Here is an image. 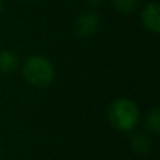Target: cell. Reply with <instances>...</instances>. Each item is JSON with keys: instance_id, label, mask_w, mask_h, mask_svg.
Instances as JSON below:
<instances>
[{"instance_id": "1", "label": "cell", "mask_w": 160, "mask_h": 160, "mask_svg": "<svg viewBox=\"0 0 160 160\" xmlns=\"http://www.w3.org/2000/svg\"><path fill=\"white\" fill-rule=\"evenodd\" d=\"M22 76L34 87H47L55 79V68L48 58L41 55L28 56L21 68Z\"/></svg>"}, {"instance_id": "2", "label": "cell", "mask_w": 160, "mask_h": 160, "mask_svg": "<svg viewBox=\"0 0 160 160\" xmlns=\"http://www.w3.org/2000/svg\"><path fill=\"white\" fill-rule=\"evenodd\" d=\"M108 119L118 131H132L141 119V111L135 101L129 98H118L111 102Z\"/></svg>"}, {"instance_id": "3", "label": "cell", "mask_w": 160, "mask_h": 160, "mask_svg": "<svg viewBox=\"0 0 160 160\" xmlns=\"http://www.w3.org/2000/svg\"><path fill=\"white\" fill-rule=\"evenodd\" d=\"M100 18L94 11H83L78 17L75 24V31L79 37H91L98 31Z\"/></svg>"}, {"instance_id": "4", "label": "cell", "mask_w": 160, "mask_h": 160, "mask_svg": "<svg viewBox=\"0 0 160 160\" xmlns=\"http://www.w3.org/2000/svg\"><path fill=\"white\" fill-rule=\"evenodd\" d=\"M160 7L158 3H150L142 11V22L145 28L153 34H159L160 31Z\"/></svg>"}, {"instance_id": "5", "label": "cell", "mask_w": 160, "mask_h": 160, "mask_svg": "<svg viewBox=\"0 0 160 160\" xmlns=\"http://www.w3.org/2000/svg\"><path fill=\"white\" fill-rule=\"evenodd\" d=\"M18 66V56L13 51H0V75H10Z\"/></svg>"}, {"instance_id": "6", "label": "cell", "mask_w": 160, "mask_h": 160, "mask_svg": "<svg viewBox=\"0 0 160 160\" xmlns=\"http://www.w3.org/2000/svg\"><path fill=\"white\" fill-rule=\"evenodd\" d=\"M131 146L139 156H149L152 153V141L145 133H136L131 141Z\"/></svg>"}, {"instance_id": "7", "label": "cell", "mask_w": 160, "mask_h": 160, "mask_svg": "<svg viewBox=\"0 0 160 160\" xmlns=\"http://www.w3.org/2000/svg\"><path fill=\"white\" fill-rule=\"evenodd\" d=\"M112 6L121 14H132L139 6V0H112Z\"/></svg>"}, {"instance_id": "8", "label": "cell", "mask_w": 160, "mask_h": 160, "mask_svg": "<svg viewBox=\"0 0 160 160\" xmlns=\"http://www.w3.org/2000/svg\"><path fill=\"white\" fill-rule=\"evenodd\" d=\"M146 128L153 132L155 135H158L160 132V110L159 108H153L152 111H149L146 115Z\"/></svg>"}, {"instance_id": "9", "label": "cell", "mask_w": 160, "mask_h": 160, "mask_svg": "<svg viewBox=\"0 0 160 160\" xmlns=\"http://www.w3.org/2000/svg\"><path fill=\"white\" fill-rule=\"evenodd\" d=\"M86 2H87L90 6H93V7H94V6H97L100 3V0H86Z\"/></svg>"}, {"instance_id": "10", "label": "cell", "mask_w": 160, "mask_h": 160, "mask_svg": "<svg viewBox=\"0 0 160 160\" xmlns=\"http://www.w3.org/2000/svg\"><path fill=\"white\" fill-rule=\"evenodd\" d=\"M2 10H3V2L0 0V13H2Z\"/></svg>"}, {"instance_id": "11", "label": "cell", "mask_w": 160, "mask_h": 160, "mask_svg": "<svg viewBox=\"0 0 160 160\" xmlns=\"http://www.w3.org/2000/svg\"><path fill=\"white\" fill-rule=\"evenodd\" d=\"M0 153H2V148H0Z\"/></svg>"}]
</instances>
